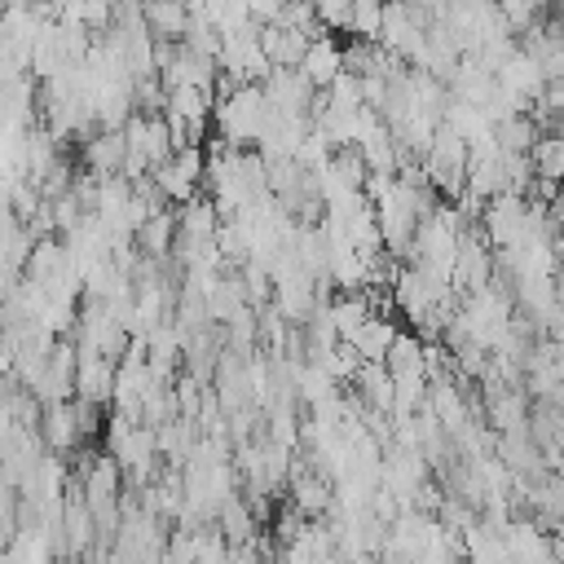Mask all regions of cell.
<instances>
[{"label":"cell","instance_id":"obj_1","mask_svg":"<svg viewBox=\"0 0 564 564\" xmlns=\"http://www.w3.org/2000/svg\"><path fill=\"white\" fill-rule=\"evenodd\" d=\"M212 119H216V137L229 141V145H256L264 123H269V97L260 84H238L234 93L216 97L212 106Z\"/></svg>","mask_w":564,"mask_h":564},{"label":"cell","instance_id":"obj_2","mask_svg":"<svg viewBox=\"0 0 564 564\" xmlns=\"http://www.w3.org/2000/svg\"><path fill=\"white\" fill-rule=\"evenodd\" d=\"M260 88H264V97H269V106H273L278 115H308V101H313V93H317L300 66H273V70L260 79Z\"/></svg>","mask_w":564,"mask_h":564},{"label":"cell","instance_id":"obj_3","mask_svg":"<svg viewBox=\"0 0 564 564\" xmlns=\"http://www.w3.org/2000/svg\"><path fill=\"white\" fill-rule=\"evenodd\" d=\"M79 154H84V167H88L93 176L123 172L128 137H123V128H97L93 137H84V141H79Z\"/></svg>","mask_w":564,"mask_h":564},{"label":"cell","instance_id":"obj_4","mask_svg":"<svg viewBox=\"0 0 564 564\" xmlns=\"http://www.w3.org/2000/svg\"><path fill=\"white\" fill-rule=\"evenodd\" d=\"M40 436H44V449L75 454V445L84 441L79 436V419H75V401H44V410H40Z\"/></svg>","mask_w":564,"mask_h":564},{"label":"cell","instance_id":"obj_5","mask_svg":"<svg viewBox=\"0 0 564 564\" xmlns=\"http://www.w3.org/2000/svg\"><path fill=\"white\" fill-rule=\"evenodd\" d=\"M115 361L101 357V352H79V366H75V397L84 401H97V405H110L115 397Z\"/></svg>","mask_w":564,"mask_h":564},{"label":"cell","instance_id":"obj_6","mask_svg":"<svg viewBox=\"0 0 564 564\" xmlns=\"http://www.w3.org/2000/svg\"><path fill=\"white\" fill-rule=\"evenodd\" d=\"M308 44H313V35L300 31V26H282V22H264L260 26V48H264V57L273 66H300Z\"/></svg>","mask_w":564,"mask_h":564},{"label":"cell","instance_id":"obj_7","mask_svg":"<svg viewBox=\"0 0 564 564\" xmlns=\"http://www.w3.org/2000/svg\"><path fill=\"white\" fill-rule=\"evenodd\" d=\"M300 70L308 75L313 88H330V79L344 70V44H335L330 35H317L300 62Z\"/></svg>","mask_w":564,"mask_h":564},{"label":"cell","instance_id":"obj_8","mask_svg":"<svg viewBox=\"0 0 564 564\" xmlns=\"http://www.w3.org/2000/svg\"><path fill=\"white\" fill-rule=\"evenodd\" d=\"M132 242H137V251H141V256L167 260V256H172V247H176V212H172V207H163V212L145 216V225L132 234Z\"/></svg>","mask_w":564,"mask_h":564},{"label":"cell","instance_id":"obj_9","mask_svg":"<svg viewBox=\"0 0 564 564\" xmlns=\"http://www.w3.org/2000/svg\"><path fill=\"white\" fill-rule=\"evenodd\" d=\"M502 538H507V555L511 560H551V538L533 516L529 520H507Z\"/></svg>","mask_w":564,"mask_h":564},{"label":"cell","instance_id":"obj_10","mask_svg":"<svg viewBox=\"0 0 564 564\" xmlns=\"http://www.w3.org/2000/svg\"><path fill=\"white\" fill-rule=\"evenodd\" d=\"M189 22V4L185 0H145V26L154 40H181Z\"/></svg>","mask_w":564,"mask_h":564},{"label":"cell","instance_id":"obj_11","mask_svg":"<svg viewBox=\"0 0 564 564\" xmlns=\"http://www.w3.org/2000/svg\"><path fill=\"white\" fill-rule=\"evenodd\" d=\"M494 137H498V145H502V150L529 154V150H533V141L542 137V123H538L529 110H520V115H507V119H498V123H494Z\"/></svg>","mask_w":564,"mask_h":564},{"label":"cell","instance_id":"obj_12","mask_svg":"<svg viewBox=\"0 0 564 564\" xmlns=\"http://www.w3.org/2000/svg\"><path fill=\"white\" fill-rule=\"evenodd\" d=\"M397 339V326L388 322V317H379V313H370L361 326H357V335H352V348L361 352V361H383L388 357V344Z\"/></svg>","mask_w":564,"mask_h":564},{"label":"cell","instance_id":"obj_13","mask_svg":"<svg viewBox=\"0 0 564 564\" xmlns=\"http://www.w3.org/2000/svg\"><path fill=\"white\" fill-rule=\"evenodd\" d=\"M533 159V176L542 181H564V132H542L529 150Z\"/></svg>","mask_w":564,"mask_h":564},{"label":"cell","instance_id":"obj_14","mask_svg":"<svg viewBox=\"0 0 564 564\" xmlns=\"http://www.w3.org/2000/svg\"><path fill=\"white\" fill-rule=\"evenodd\" d=\"M379 31H383V0H352V9H348V35L379 40Z\"/></svg>","mask_w":564,"mask_h":564}]
</instances>
